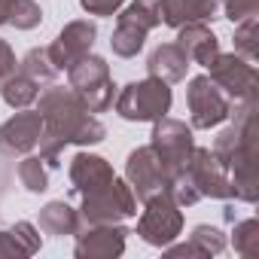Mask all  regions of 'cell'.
Instances as JSON below:
<instances>
[{"label":"cell","mask_w":259,"mask_h":259,"mask_svg":"<svg viewBox=\"0 0 259 259\" xmlns=\"http://www.w3.org/2000/svg\"><path fill=\"white\" fill-rule=\"evenodd\" d=\"M19 70V61H16V52L7 40H0V85H4L13 73Z\"/></svg>","instance_id":"cell-30"},{"label":"cell","mask_w":259,"mask_h":259,"mask_svg":"<svg viewBox=\"0 0 259 259\" xmlns=\"http://www.w3.org/2000/svg\"><path fill=\"white\" fill-rule=\"evenodd\" d=\"M40 22H43V10H40L37 0H13L7 25H13L16 31H31Z\"/></svg>","instance_id":"cell-25"},{"label":"cell","mask_w":259,"mask_h":259,"mask_svg":"<svg viewBox=\"0 0 259 259\" xmlns=\"http://www.w3.org/2000/svg\"><path fill=\"white\" fill-rule=\"evenodd\" d=\"M82 226L79 210H73L67 201H49L40 210V229L46 235H76Z\"/></svg>","instance_id":"cell-20"},{"label":"cell","mask_w":259,"mask_h":259,"mask_svg":"<svg viewBox=\"0 0 259 259\" xmlns=\"http://www.w3.org/2000/svg\"><path fill=\"white\" fill-rule=\"evenodd\" d=\"M235 253H241V256H256L259 253V223L250 217V220H244V223H238L235 226Z\"/></svg>","instance_id":"cell-27"},{"label":"cell","mask_w":259,"mask_h":259,"mask_svg":"<svg viewBox=\"0 0 259 259\" xmlns=\"http://www.w3.org/2000/svg\"><path fill=\"white\" fill-rule=\"evenodd\" d=\"M150 147L153 153L159 156V162L165 165V171L174 177L177 171H183L189 165V156L195 150V141H192V128L180 119H156L153 122V135H150Z\"/></svg>","instance_id":"cell-6"},{"label":"cell","mask_w":259,"mask_h":259,"mask_svg":"<svg viewBox=\"0 0 259 259\" xmlns=\"http://www.w3.org/2000/svg\"><path fill=\"white\" fill-rule=\"evenodd\" d=\"M43 135V119L37 110H22L13 119L0 125V153L4 156H25L40 144Z\"/></svg>","instance_id":"cell-12"},{"label":"cell","mask_w":259,"mask_h":259,"mask_svg":"<svg viewBox=\"0 0 259 259\" xmlns=\"http://www.w3.org/2000/svg\"><path fill=\"white\" fill-rule=\"evenodd\" d=\"M76 247L73 253L79 259H116L125 253V235L128 229H122L119 223H101V226H89L85 232H76Z\"/></svg>","instance_id":"cell-13"},{"label":"cell","mask_w":259,"mask_h":259,"mask_svg":"<svg viewBox=\"0 0 259 259\" xmlns=\"http://www.w3.org/2000/svg\"><path fill=\"white\" fill-rule=\"evenodd\" d=\"M19 180L28 192H46L49 189V171L40 156H25L19 162Z\"/></svg>","instance_id":"cell-24"},{"label":"cell","mask_w":259,"mask_h":259,"mask_svg":"<svg viewBox=\"0 0 259 259\" xmlns=\"http://www.w3.org/2000/svg\"><path fill=\"white\" fill-rule=\"evenodd\" d=\"M95 37H98L95 22L76 19V22H70V25L61 28V34L52 40V46H49L46 52H49V58H52V64H55L58 70H67V67H73L82 55L92 52Z\"/></svg>","instance_id":"cell-11"},{"label":"cell","mask_w":259,"mask_h":259,"mask_svg":"<svg viewBox=\"0 0 259 259\" xmlns=\"http://www.w3.org/2000/svg\"><path fill=\"white\" fill-rule=\"evenodd\" d=\"M207 76L226 92V98L235 101H250L256 98V67L253 61L241 58V55H226L220 52L210 64H207Z\"/></svg>","instance_id":"cell-8"},{"label":"cell","mask_w":259,"mask_h":259,"mask_svg":"<svg viewBox=\"0 0 259 259\" xmlns=\"http://www.w3.org/2000/svg\"><path fill=\"white\" fill-rule=\"evenodd\" d=\"M10 7H13V0H0V25H7V19H10Z\"/></svg>","instance_id":"cell-31"},{"label":"cell","mask_w":259,"mask_h":259,"mask_svg":"<svg viewBox=\"0 0 259 259\" xmlns=\"http://www.w3.org/2000/svg\"><path fill=\"white\" fill-rule=\"evenodd\" d=\"M256 31H259V16H250L235 28V52H241V58L247 61H256Z\"/></svg>","instance_id":"cell-26"},{"label":"cell","mask_w":259,"mask_h":259,"mask_svg":"<svg viewBox=\"0 0 259 259\" xmlns=\"http://www.w3.org/2000/svg\"><path fill=\"white\" fill-rule=\"evenodd\" d=\"M189 64H192V61L186 58V52H183L177 43H162V46H156V49L150 52V58H147V73L156 76V79H165V82L171 85V82L186 79Z\"/></svg>","instance_id":"cell-17"},{"label":"cell","mask_w":259,"mask_h":259,"mask_svg":"<svg viewBox=\"0 0 259 259\" xmlns=\"http://www.w3.org/2000/svg\"><path fill=\"white\" fill-rule=\"evenodd\" d=\"M223 10L229 22H244L250 16H259V0H223Z\"/></svg>","instance_id":"cell-28"},{"label":"cell","mask_w":259,"mask_h":259,"mask_svg":"<svg viewBox=\"0 0 259 259\" xmlns=\"http://www.w3.org/2000/svg\"><path fill=\"white\" fill-rule=\"evenodd\" d=\"M19 70L28 73L31 79H37L40 85H49V82H55V76H58V67L52 64V58H49L46 49H31V52L19 61Z\"/></svg>","instance_id":"cell-23"},{"label":"cell","mask_w":259,"mask_h":259,"mask_svg":"<svg viewBox=\"0 0 259 259\" xmlns=\"http://www.w3.org/2000/svg\"><path fill=\"white\" fill-rule=\"evenodd\" d=\"M128 217H138V195L128 186V180L113 177L107 186H101L98 192L82 195V207H79V220L89 226H101V223H122Z\"/></svg>","instance_id":"cell-4"},{"label":"cell","mask_w":259,"mask_h":259,"mask_svg":"<svg viewBox=\"0 0 259 259\" xmlns=\"http://www.w3.org/2000/svg\"><path fill=\"white\" fill-rule=\"evenodd\" d=\"M226 250V235L217 226H195L186 244H168V256H217Z\"/></svg>","instance_id":"cell-18"},{"label":"cell","mask_w":259,"mask_h":259,"mask_svg":"<svg viewBox=\"0 0 259 259\" xmlns=\"http://www.w3.org/2000/svg\"><path fill=\"white\" fill-rule=\"evenodd\" d=\"M186 174L192 177L195 189L201 198H232V183H229V171L226 165L213 156V150L195 147L186 165Z\"/></svg>","instance_id":"cell-10"},{"label":"cell","mask_w":259,"mask_h":259,"mask_svg":"<svg viewBox=\"0 0 259 259\" xmlns=\"http://www.w3.org/2000/svg\"><path fill=\"white\" fill-rule=\"evenodd\" d=\"M70 183H73V192L82 198L89 192H98L101 186H107L116 174H113V165L104 159V156H95V153H76L70 159Z\"/></svg>","instance_id":"cell-14"},{"label":"cell","mask_w":259,"mask_h":259,"mask_svg":"<svg viewBox=\"0 0 259 259\" xmlns=\"http://www.w3.org/2000/svg\"><path fill=\"white\" fill-rule=\"evenodd\" d=\"M119 22L132 25L144 34H150L156 25H162V4L159 0H135V4H128L125 13L119 16Z\"/></svg>","instance_id":"cell-22"},{"label":"cell","mask_w":259,"mask_h":259,"mask_svg":"<svg viewBox=\"0 0 259 259\" xmlns=\"http://www.w3.org/2000/svg\"><path fill=\"white\" fill-rule=\"evenodd\" d=\"M186 104H189V116L195 128H217L226 119H232V101L207 73L189 79Z\"/></svg>","instance_id":"cell-7"},{"label":"cell","mask_w":259,"mask_h":259,"mask_svg":"<svg viewBox=\"0 0 259 259\" xmlns=\"http://www.w3.org/2000/svg\"><path fill=\"white\" fill-rule=\"evenodd\" d=\"M125 180L128 186L135 189V195L141 201L159 195L168 189L171 183V174L165 171V165L159 162V156L153 153V147H138L128 153V162H125Z\"/></svg>","instance_id":"cell-9"},{"label":"cell","mask_w":259,"mask_h":259,"mask_svg":"<svg viewBox=\"0 0 259 259\" xmlns=\"http://www.w3.org/2000/svg\"><path fill=\"white\" fill-rule=\"evenodd\" d=\"M67 79H70L73 95L82 101L89 113H104L113 107L116 85L110 76V64L101 55H92V52L82 55L73 67H67Z\"/></svg>","instance_id":"cell-3"},{"label":"cell","mask_w":259,"mask_h":259,"mask_svg":"<svg viewBox=\"0 0 259 259\" xmlns=\"http://www.w3.org/2000/svg\"><path fill=\"white\" fill-rule=\"evenodd\" d=\"M171 101H174L171 85L165 79L147 76L138 82H128L116 95V113L128 122H156V119L168 116Z\"/></svg>","instance_id":"cell-2"},{"label":"cell","mask_w":259,"mask_h":259,"mask_svg":"<svg viewBox=\"0 0 259 259\" xmlns=\"http://www.w3.org/2000/svg\"><path fill=\"white\" fill-rule=\"evenodd\" d=\"M37 113L43 119L40 159L46 162V168L61 165L58 159H61L64 147H70V144L73 147H92V144H101L107 138V128L101 125V119L82 107V101L73 95V89L49 82V89L40 95Z\"/></svg>","instance_id":"cell-1"},{"label":"cell","mask_w":259,"mask_h":259,"mask_svg":"<svg viewBox=\"0 0 259 259\" xmlns=\"http://www.w3.org/2000/svg\"><path fill=\"white\" fill-rule=\"evenodd\" d=\"M0 95H4V101H7L13 110H25V107H31V104L40 98V82L31 79L28 73L16 70L4 85H0Z\"/></svg>","instance_id":"cell-21"},{"label":"cell","mask_w":259,"mask_h":259,"mask_svg":"<svg viewBox=\"0 0 259 259\" xmlns=\"http://www.w3.org/2000/svg\"><path fill=\"white\" fill-rule=\"evenodd\" d=\"M177 46L186 52V58L192 64H201V67H207L220 55V37L204 22H189V25L177 28Z\"/></svg>","instance_id":"cell-15"},{"label":"cell","mask_w":259,"mask_h":259,"mask_svg":"<svg viewBox=\"0 0 259 259\" xmlns=\"http://www.w3.org/2000/svg\"><path fill=\"white\" fill-rule=\"evenodd\" d=\"M180 232H183V210L171 198L168 189L144 201V213L138 220V235L150 247H168L177 241Z\"/></svg>","instance_id":"cell-5"},{"label":"cell","mask_w":259,"mask_h":259,"mask_svg":"<svg viewBox=\"0 0 259 259\" xmlns=\"http://www.w3.org/2000/svg\"><path fill=\"white\" fill-rule=\"evenodd\" d=\"M43 238L34 229V223L22 220L10 229H0V256H34L40 250Z\"/></svg>","instance_id":"cell-19"},{"label":"cell","mask_w":259,"mask_h":259,"mask_svg":"<svg viewBox=\"0 0 259 259\" xmlns=\"http://www.w3.org/2000/svg\"><path fill=\"white\" fill-rule=\"evenodd\" d=\"M79 7L89 16H116L125 7V0H79Z\"/></svg>","instance_id":"cell-29"},{"label":"cell","mask_w":259,"mask_h":259,"mask_svg":"<svg viewBox=\"0 0 259 259\" xmlns=\"http://www.w3.org/2000/svg\"><path fill=\"white\" fill-rule=\"evenodd\" d=\"M162 22L168 28H183L189 22H213L223 10V0H159Z\"/></svg>","instance_id":"cell-16"}]
</instances>
